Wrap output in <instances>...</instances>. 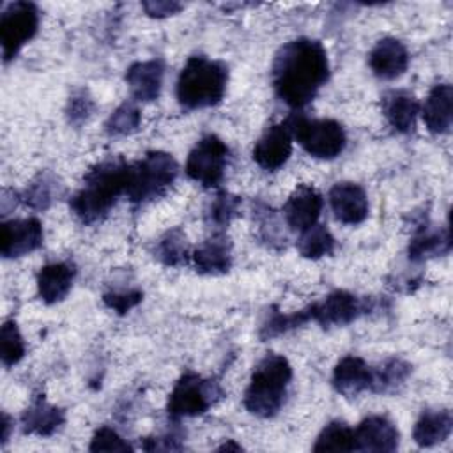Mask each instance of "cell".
Listing matches in <instances>:
<instances>
[{"label":"cell","instance_id":"6da1fadb","mask_svg":"<svg viewBox=\"0 0 453 453\" xmlns=\"http://www.w3.org/2000/svg\"><path fill=\"white\" fill-rule=\"evenodd\" d=\"M329 78V57L317 39L299 37L283 44L271 65L276 96L294 110L306 106Z\"/></svg>","mask_w":453,"mask_h":453},{"label":"cell","instance_id":"7a4b0ae2","mask_svg":"<svg viewBox=\"0 0 453 453\" xmlns=\"http://www.w3.org/2000/svg\"><path fill=\"white\" fill-rule=\"evenodd\" d=\"M129 179V163L122 157H108L94 165L83 179V186L71 196L73 214L85 225L101 221L115 205L119 196L126 195Z\"/></svg>","mask_w":453,"mask_h":453},{"label":"cell","instance_id":"3957f363","mask_svg":"<svg viewBox=\"0 0 453 453\" xmlns=\"http://www.w3.org/2000/svg\"><path fill=\"white\" fill-rule=\"evenodd\" d=\"M228 69L203 55L189 57L177 78V99L186 110H203L221 103L226 92Z\"/></svg>","mask_w":453,"mask_h":453},{"label":"cell","instance_id":"277c9868","mask_svg":"<svg viewBox=\"0 0 453 453\" xmlns=\"http://www.w3.org/2000/svg\"><path fill=\"white\" fill-rule=\"evenodd\" d=\"M292 366L285 356L267 354L255 366L244 391V407L257 418H273L285 403Z\"/></svg>","mask_w":453,"mask_h":453},{"label":"cell","instance_id":"5b68a950","mask_svg":"<svg viewBox=\"0 0 453 453\" xmlns=\"http://www.w3.org/2000/svg\"><path fill=\"white\" fill-rule=\"evenodd\" d=\"M179 173L175 157L163 150H150L140 161L129 163L126 196L133 203L154 200L173 184Z\"/></svg>","mask_w":453,"mask_h":453},{"label":"cell","instance_id":"8992f818","mask_svg":"<svg viewBox=\"0 0 453 453\" xmlns=\"http://www.w3.org/2000/svg\"><path fill=\"white\" fill-rule=\"evenodd\" d=\"M285 124L292 138L317 159H334L347 145L343 126L333 119H308L303 113H292Z\"/></svg>","mask_w":453,"mask_h":453},{"label":"cell","instance_id":"52a82bcc","mask_svg":"<svg viewBox=\"0 0 453 453\" xmlns=\"http://www.w3.org/2000/svg\"><path fill=\"white\" fill-rule=\"evenodd\" d=\"M223 396L221 386L212 379H203L198 373H184L173 386L168 396V414L172 418L200 416L209 411Z\"/></svg>","mask_w":453,"mask_h":453},{"label":"cell","instance_id":"ba28073f","mask_svg":"<svg viewBox=\"0 0 453 453\" xmlns=\"http://www.w3.org/2000/svg\"><path fill=\"white\" fill-rule=\"evenodd\" d=\"M39 11L32 2H11L0 16V42L4 62L12 60L37 34Z\"/></svg>","mask_w":453,"mask_h":453},{"label":"cell","instance_id":"9c48e42d","mask_svg":"<svg viewBox=\"0 0 453 453\" xmlns=\"http://www.w3.org/2000/svg\"><path fill=\"white\" fill-rule=\"evenodd\" d=\"M226 161V143L216 134H205L188 154L186 175L203 188H216L223 180Z\"/></svg>","mask_w":453,"mask_h":453},{"label":"cell","instance_id":"30bf717a","mask_svg":"<svg viewBox=\"0 0 453 453\" xmlns=\"http://www.w3.org/2000/svg\"><path fill=\"white\" fill-rule=\"evenodd\" d=\"M310 319L322 327H342L354 322L363 315L368 306L366 299H361L347 290H334L327 294L322 301L308 306Z\"/></svg>","mask_w":453,"mask_h":453},{"label":"cell","instance_id":"8fae6325","mask_svg":"<svg viewBox=\"0 0 453 453\" xmlns=\"http://www.w3.org/2000/svg\"><path fill=\"white\" fill-rule=\"evenodd\" d=\"M44 232L37 218H19L2 221L0 253L4 258H19L42 246Z\"/></svg>","mask_w":453,"mask_h":453},{"label":"cell","instance_id":"7c38bea8","mask_svg":"<svg viewBox=\"0 0 453 453\" xmlns=\"http://www.w3.org/2000/svg\"><path fill=\"white\" fill-rule=\"evenodd\" d=\"M292 134L285 122L273 124L257 140L253 147V161L269 172L281 168L292 154Z\"/></svg>","mask_w":453,"mask_h":453},{"label":"cell","instance_id":"4fadbf2b","mask_svg":"<svg viewBox=\"0 0 453 453\" xmlns=\"http://www.w3.org/2000/svg\"><path fill=\"white\" fill-rule=\"evenodd\" d=\"M324 200L317 188L310 184H299L283 205V216L292 230L303 232L313 226L320 216Z\"/></svg>","mask_w":453,"mask_h":453},{"label":"cell","instance_id":"5bb4252c","mask_svg":"<svg viewBox=\"0 0 453 453\" xmlns=\"http://www.w3.org/2000/svg\"><path fill=\"white\" fill-rule=\"evenodd\" d=\"M329 205L343 225H359L366 219L370 205L365 189L356 182H336L329 189Z\"/></svg>","mask_w":453,"mask_h":453},{"label":"cell","instance_id":"9a60e30c","mask_svg":"<svg viewBox=\"0 0 453 453\" xmlns=\"http://www.w3.org/2000/svg\"><path fill=\"white\" fill-rule=\"evenodd\" d=\"M409 51L405 44L395 37H384L375 42L368 53V65L380 80H396L409 67Z\"/></svg>","mask_w":453,"mask_h":453},{"label":"cell","instance_id":"2e32d148","mask_svg":"<svg viewBox=\"0 0 453 453\" xmlns=\"http://www.w3.org/2000/svg\"><path fill=\"white\" fill-rule=\"evenodd\" d=\"M165 78V62L161 58L140 60L127 67L126 83L134 101L149 103L159 97Z\"/></svg>","mask_w":453,"mask_h":453},{"label":"cell","instance_id":"e0dca14e","mask_svg":"<svg viewBox=\"0 0 453 453\" xmlns=\"http://www.w3.org/2000/svg\"><path fill=\"white\" fill-rule=\"evenodd\" d=\"M400 434L384 416H368L354 430L356 451H395Z\"/></svg>","mask_w":453,"mask_h":453},{"label":"cell","instance_id":"ac0fdd59","mask_svg":"<svg viewBox=\"0 0 453 453\" xmlns=\"http://www.w3.org/2000/svg\"><path fill=\"white\" fill-rule=\"evenodd\" d=\"M426 129L434 134H444L453 124V88L449 83H437L428 92L419 108Z\"/></svg>","mask_w":453,"mask_h":453},{"label":"cell","instance_id":"d6986e66","mask_svg":"<svg viewBox=\"0 0 453 453\" xmlns=\"http://www.w3.org/2000/svg\"><path fill=\"white\" fill-rule=\"evenodd\" d=\"M191 260L200 274H225L232 265V244L218 232L195 248Z\"/></svg>","mask_w":453,"mask_h":453},{"label":"cell","instance_id":"ffe728a7","mask_svg":"<svg viewBox=\"0 0 453 453\" xmlns=\"http://www.w3.org/2000/svg\"><path fill=\"white\" fill-rule=\"evenodd\" d=\"M372 384V366L357 356L342 357L333 370L334 389L347 398L357 396L359 393L370 389Z\"/></svg>","mask_w":453,"mask_h":453},{"label":"cell","instance_id":"44dd1931","mask_svg":"<svg viewBox=\"0 0 453 453\" xmlns=\"http://www.w3.org/2000/svg\"><path fill=\"white\" fill-rule=\"evenodd\" d=\"M76 269L69 262H50L37 274V294L46 304L65 299L74 281Z\"/></svg>","mask_w":453,"mask_h":453},{"label":"cell","instance_id":"7402d4cb","mask_svg":"<svg viewBox=\"0 0 453 453\" xmlns=\"http://www.w3.org/2000/svg\"><path fill=\"white\" fill-rule=\"evenodd\" d=\"M421 104L414 94L407 90H391L382 99V113L388 119L389 126L402 133L409 134L416 127V119L419 115Z\"/></svg>","mask_w":453,"mask_h":453},{"label":"cell","instance_id":"603a6c76","mask_svg":"<svg viewBox=\"0 0 453 453\" xmlns=\"http://www.w3.org/2000/svg\"><path fill=\"white\" fill-rule=\"evenodd\" d=\"M65 421V412L44 400V396H37L28 409L21 414V426L25 434L48 437L55 434Z\"/></svg>","mask_w":453,"mask_h":453},{"label":"cell","instance_id":"cb8c5ba5","mask_svg":"<svg viewBox=\"0 0 453 453\" xmlns=\"http://www.w3.org/2000/svg\"><path fill=\"white\" fill-rule=\"evenodd\" d=\"M453 428V416L448 409L425 411L412 430V439L421 448H430L444 442Z\"/></svg>","mask_w":453,"mask_h":453},{"label":"cell","instance_id":"d4e9b609","mask_svg":"<svg viewBox=\"0 0 453 453\" xmlns=\"http://www.w3.org/2000/svg\"><path fill=\"white\" fill-rule=\"evenodd\" d=\"M449 230H428L426 226L419 228V232L409 242V258L414 262H421L430 257H437L441 253L449 251Z\"/></svg>","mask_w":453,"mask_h":453},{"label":"cell","instance_id":"484cf974","mask_svg":"<svg viewBox=\"0 0 453 453\" xmlns=\"http://www.w3.org/2000/svg\"><path fill=\"white\" fill-rule=\"evenodd\" d=\"M296 246H297V251L301 257L310 258V260H319V258L333 253L334 237L326 228V225L315 223L313 226L301 232Z\"/></svg>","mask_w":453,"mask_h":453},{"label":"cell","instance_id":"4316f807","mask_svg":"<svg viewBox=\"0 0 453 453\" xmlns=\"http://www.w3.org/2000/svg\"><path fill=\"white\" fill-rule=\"evenodd\" d=\"M409 373H411L409 363L398 357H391L386 363H382L379 368H372L370 391L382 393V395L391 393L405 382Z\"/></svg>","mask_w":453,"mask_h":453},{"label":"cell","instance_id":"83f0119b","mask_svg":"<svg viewBox=\"0 0 453 453\" xmlns=\"http://www.w3.org/2000/svg\"><path fill=\"white\" fill-rule=\"evenodd\" d=\"M156 257L170 267L186 264L191 258L186 234L180 228L168 230L156 244Z\"/></svg>","mask_w":453,"mask_h":453},{"label":"cell","instance_id":"f1b7e54d","mask_svg":"<svg viewBox=\"0 0 453 453\" xmlns=\"http://www.w3.org/2000/svg\"><path fill=\"white\" fill-rule=\"evenodd\" d=\"M354 428L343 421L327 423L319 434L313 451H354Z\"/></svg>","mask_w":453,"mask_h":453},{"label":"cell","instance_id":"f546056e","mask_svg":"<svg viewBox=\"0 0 453 453\" xmlns=\"http://www.w3.org/2000/svg\"><path fill=\"white\" fill-rule=\"evenodd\" d=\"M142 124V113L134 103H122L111 111L104 127L110 136H126L134 133Z\"/></svg>","mask_w":453,"mask_h":453},{"label":"cell","instance_id":"4dcf8cb0","mask_svg":"<svg viewBox=\"0 0 453 453\" xmlns=\"http://www.w3.org/2000/svg\"><path fill=\"white\" fill-rule=\"evenodd\" d=\"M25 356V342L14 320H5L0 329V357L5 366H14Z\"/></svg>","mask_w":453,"mask_h":453},{"label":"cell","instance_id":"1f68e13d","mask_svg":"<svg viewBox=\"0 0 453 453\" xmlns=\"http://www.w3.org/2000/svg\"><path fill=\"white\" fill-rule=\"evenodd\" d=\"M239 203H241V200L237 196H234L226 191H219L212 198V202L209 203V207L205 211L207 223L218 230L228 226V223L239 211Z\"/></svg>","mask_w":453,"mask_h":453},{"label":"cell","instance_id":"d6a6232c","mask_svg":"<svg viewBox=\"0 0 453 453\" xmlns=\"http://www.w3.org/2000/svg\"><path fill=\"white\" fill-rule=\"evenodd\" d=\"M310 310L308 306L304 310H299V311H294V313H281V311H273L269 315V319L264 322L262 329H260V336L264 340H269V338H274V336H280L294 327H299L306 322H310Z\"/></svg>","mask_w":453,"mask_h":453},{"label":"cell","instance_id":"836d02e7","mask_svg":"<svg viewBox=\"0 0 453 453\" xmlns=\"http://www.w3.org/2000/svg\"><path fill=\"white\" fill-rule=\"evenodd\" d=\"M53 179L46 173H41L35 180H32L28 184V188L23 191L21 195V200L32 207V209H37V211H44L51 205L53 202Z\"/></svg>","mask_w":453,"mask_h":453},{"label":"cell","instance_id":"e575fe53","mask_svg":"<svg viewBox=\"0 0 453 453\" xmlns=\"http://www.w3.org/2000/svg\"><path fill=\"white\" fill-rule=\"evenodd\" d=\"M90 451H131V446L110 426H101L96 430L90 446Z\"/></svg>","mask_w":453,"mask_h":453},{"label":"cell","instance_id":"d590c367","mask_svg":"<svg viewBox=\"0 0 453 453\" xmlns=\"http://www.w3.org/2000/svg\"><path fill=\"white\" fill-rule=\"evenodd\" d=\"M143 299V292L142 290H122V292H106L103 296V303L113 310L119 315L127 313L129 310H133L134 306H138Z\"/></svg>","mask_w":453,"mask_h":453},{"label":"cell","instance_id":"8d00e7d4","mask_svg":"<svg viewBox=\"0 0 453 453\" xmlns=\"http://www.w3.org/2000/svg\"><path fill=\"white\" fill-rule=\"evenodd\" d=\"M92 110H94L92 97L87 94V90H78L69 99V104H67V120H69V124H74V126L83 124L90 117Z\"/></svg>","mask_w":453,"mask_h":453},{"label":"cell","instance_id":"74e56055","mask_svg":"<svg viewBox=\"0 0 453 453\" xmlns=\"http://www.w3.org/2000/svg\"><path fill=\"white\" fill-rule=\"evenodd\" d=\"M142 7L150 18H166L172 14H177L182 5L179 2H170V0H156V2H143Z\"/></svg>","mask_w":453,"mask_h":453},{"label":"cell","instance_id":"f35d334b","mask_svg":"<svg viewBox=\"0 0 453 453\" xmlns=\"http://www.w3.org/2000/svg\"><path fill=\"white\" fill-rule=\"evenodd\" d=\"M241 449H242V446H241V444H235L234 441H228V442H225L223 446L218 448V451H241Z\"/></svg>","mask_w":453,"mask_h":453},{"label":"cell","instance_id":"ab89813d","mask_svg":"<svg viewBox=\"0 0 453 453\" xmlns=\"http://www.w3.org/2000/svg\"><path fill=\"white\" fill-rule=\"evenodd\" d=\"M2 425H4V435H2V442H5L7 441V437H9V426H11V419H9V416L4 412L2 414Z\"/></svg>","mask_w":453,"mask_h":453}]
</instances>
